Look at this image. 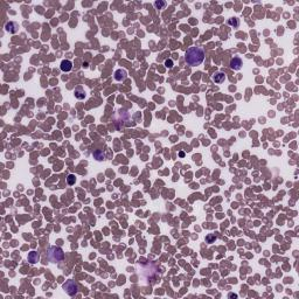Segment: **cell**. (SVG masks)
Listing matches in <instances>:
<instances>
[{"label": "cell", "instance_id": "8", "mask_svg": "<svg viewBox=\"0 0 299 299\" xmlns=\"http://www.w3.org/2000/svg\"><path fill=\"white\" fill-rule=\"evenodd\" d=\"M27 260L29 263H32V264H35V263H38L40 260V255L36 252V251H31L29 254H28V257Z\"/></svg>", "mask_w": 299, "mask_h": 299}, {"label": "cell", "instance_id": "10", "mask_svg": "<svg viewBox=\"0 0 299 299\" xmlns=\"http://www.w3.org/2000/svg\"><path fill=\"white\" fill-rule=\"evenodd\" d=\"M224 80H226V75L221 72H215V75L213 76V81H214L215 83H222Z\"/></svg>", "mask_w": 299, "mask_h": 299}, {"label": "cell", "instance_id": "2", "mask_svg": "<svg viewBox=\"0 0 299 299\" xmlns=\"http://www.w3.org/2000/svg\"><path fill=\"white\" fill-rule=\"evenodd\" d=\"M47 257L51 263H57V262H61L64 258V254H63V250L59 247H50L48 251H47Z\"/></svg>", "mask_w": 299, "mask_h": 299}, {"label": "cell", "instance_id": "18", "mask_svg": "<svg viewBox=\"0 0 299 299\" xmlns=\"http://www.w3.org/2000/svg\"><path fill=\"white\" fill-rule=\"evenodd\" d=\"M179 155H180V157H183V155H185V153H183V152H180V153H179Z\"/></svg>", "mask_w": 299, "mask_h": 299}, {"label": "cell", "instance_id": "12", "mask_svg": "<svg viewBox=\"0 0 299 299\" xmlns=\"http://www.w3.org/2000/svg\"><path fill=\"white\" fill-rule=\"evenodd\" d=\"M228 25L234 28H237L240 26V19H237V18H231V19L228 20Z\"/></svg>", "mask_w": 299, "mask_h": 299}, {"label": "cell", "instance_id": "16", "mask_svg": "<svg viewBox=\"0 0 299 299\" xmlns=\"http://www.w3.org/2000/svg\"><path fill=\"white\" fill-rule=\"evenodd\" d=\"M215 240H216L215 236H213V235H209V236L207 237V242H208V243H211V242H213V241H215Z\"/></svg>", "mask_w": 299, "mask_h": 299}, {"label": "cell", "instance_id": "15", "mask_svg": "<svg viewBox=\"0 0 299 299\" xmlns=\"http://www.w3.org/2000/svg\"><path fill=\"white\" fill-rule=\"evenodd\" d=\"M165 66H166L167 68H172V67H173V61H172V60H166V61H165Z\"/></svg>", "mask_w": 299, "mask_h": 299}, {"label": "cell", "instance_id": "9", "mask_svg": "<svg viewBox=\"0 0 299 299\" xmlns=\"http://www.w3.org/2000/svg\"><path fill=\"white\" fill-rule=\"evenodd\" d=\"M60 68H61L62 72H70L72 69V63L69 60H63V61L61 62V66H60Z\"/></svg>", "mask_w": 299, "mask_h": 299}, {"label": "cell", "instance_id": "3", "mask_svg": "<svg viewBox=\"0 0 299 299\" xmlns=\"http://www.w3.org/2000/svg\"><path fill=\"white\" fill-rule=\"evenodd\" d=\"M62 288H63V290H64L69 296H75L78 291V284L75 282V281L69 279V281H67V282L63 284Z\"/></svg>", "mask_w": 299, "mask_h": 299}, {"label": "cell", "instance_id": "13", "mask_svg": "<svg viewBox=\"0 0 299 299\" xmlns=\"http://www.w3.org/2000/svg\"><path fill=\"white\" fill-rule=\"evenodd\" d=\"M154 6H155V8L161 10V8H164V7L166 6V2H165V1H161V0H159V1H155Z\"/></svg>", "mask_w": 299, "mask_h": 299}, {"label": "cell", "instance_id": "14", "mask_svg": "<svg viewBox=\"0 0 299 299\" xmlns=\"http://www.w3.org/2000/svg\"><path fill=\"white\" fill-rule=\"evenodd\" d=\"M67 181H68L69 185H74L75 181H76V178H75V175L70 174V175H68V178H67Z\"/></svg>", "mask_w": 299, "mask_h": 299}, {"label": "cell", "instance_id": "5", "mask_svg": "<svg viewBox=\"0 0 299 299\" xmlns=\"http://www.w3.org/2000/svg\"><path fill=\"white\" fill-rule=\"evenodd\" d=\"M6 31L8 32V33H12V34H15L18 32V28H19V25H18L17 22L14 21H10L6 23Z\"/></svg>", "mask_w": 299, "mask_h": 299}, {"label": "cell", "instance_id": "6", "mask_svg": "<svg viewBox=\"0 0 299 299\" xmlns=\"http://www.w3.org/2000/svg\"><path fill=\"white\" fill-rule=\"evenodd\" d=\"M74 94H75V97H76L77 100H84V98H85V96H87L85 91H84V89L82 88L81 85H77V87L75 88Z\"/></svg>", "mask_w": 299, "mask_h": 299}, {"label": "cell", "instance_id": "7", "mask_svg": "<svg viewBox=\"0 0 299 299\" xmlns=\"http://www.w3.org/2000/svg\"><path fill=\"white\" fill-rule=\"evenodd\" d=\"M128 77V72H126V70H124V69H118V70H116L115 72V78H116V81H124L125 78Z\"/></svg>", "mask_w": 299, "mask_h": 299}, {"label": "cell", "instance_id": "11", "mask_svg": "<svg viewBox=\"0 0 299 299\" xmlns=\"http://www.w3.org/2000/svg\"><path fill=\"white\" fill-rule=\"evenodd\" d=\"M92 155H94L95 159H97V160H104L105 159V154L103 153V151H100V150H95L94 152H92Z\"/></svg>", "mask_w": 299, "mask_h": 299}, {"label": "cell", "instance_id": "4", "mask_svg": "<svg viewBox=\"0 0 299 299\" xmlns=\"http://www.w3.org/2000/svg\"><path fill=\"white\" fill-rule=\"evenodd\" d=\"M230 67L233 68L234 70H240L241 67H242V60L238 56H234L233 59L230 60Z\"/></svg>", "mask_w": 299, "mask_h": 299}, {"label": "cell", "instance_id": "1", "mask_svg": "<svg viewBox=\"0 0 299 299\" xmlns=\"http://www.w3.org/2000/svg\"><path fill=\"white\" fill-rule=\"evenodd\" d=\"M205 50L201 47H190L186 50L185 61L190 67H195L201 64L205 60Z\"/></svg>", "mask_w": 299, "mask_h": 299}, {"label": "cell", "instance_id": "17", "mask_svg": "<svg viewBox=\"0 0 299 299\" xmlns=\"http://www.w3.org/2000/svg\"><path fill=\"white\" fill-rule=\"evenodd\" d=\"M229 297H230V298H233V297H234V298H236V297H237V294H233V293H230V294H229Z\"/></svg>", "mask_w": 299, "mask_h": 299}]
</instances>
